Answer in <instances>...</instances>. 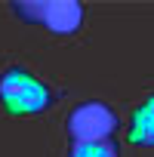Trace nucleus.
<instances>
[{
    "instance_id": "obj_3",
    "label": "nucleus",
    "mask_w": 154,
    "mask_h": 157,
    "mask_svg": "<svg viewBox=\"0 0 154 157\" xmlns=\"http://www.w3.org/2000/svg\"><path fill=\"white\" fill-rule=\"evenodd\" d=\"M114 129H117V117L102 102L77 105L71 111V117H68V132L77 142H105Z\"/></svg>"
},
{
    "instance_id": "obj_4",
    "label": "nucleus",
    "mask_w": 154,
    "mask_h": 157,
    "mask_svg": "<svg viewBox=\"0 0 154 157\" xmlns=\"http://www.w3.org/2000/svg\"><path fill=\"white\" fill-rule=\"evenodd\" d=\"M129 139H133L136 145H154V96L136 111V120H133Z\"/></svg>"
},
{
    "instance_id": "obj_1",
    "label": "nucleus",
    "mask_w": 154,
    "mask_h": 157,
    "mask_svg": "<svg viewBox=\"0 0 154 157\" xmlns=\"http://www.w3.org/2000/svg\"><path fill=\"white\" fill-rule=\"evenodd\" d=\"M0 102L13 114H37L52 102V93L25 71H10L0 77Z\"/></svg>"
},
{
    "instance_id": "obj_2",
    "label": "nucleus",
    "mask_w": 154,
    "mask_h": 157,
    "mask_svg": "<svg viewBox=\"0 0 154 157\" xmlns=\"http://www.w3.org/2000/svg\"><path fill=\"white\" fill-rule=\"evenodd\" d=\"M28 22H43L56 34H71L83 22V6L74 0H34V3H16Z\"/></svg>"
},
{
    "instance_id": "obj_5",
    "label": "nucleus",
    "mask_w": 154,
    "mask_h": 157,
    "mask_svg": "<svg viewBox=\"0 0 154 157\" xmlns=\"http://www.w3.org/2000/svg\"><path fill=\"white\" fill-rule=\"evenodd\" d=\"M71 157H117L111 142H74Z\"/></svg>"
}]
</instances>
